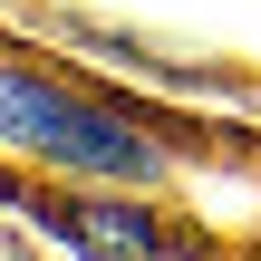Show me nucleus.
I'll use <instances>...</instances> for the list:
<instances>
[{"instance_id":"f257e3e1","label":"nucleus","mask_w":261,"mask_h":261,"mask_svg":"<svg viewBox=\"0 0 261 261\" xmlns=\"http://www.w3.org/2000/svg\"><path fill=\"white\" fill-rule=\"evenodd\" d=\"M0 116H10V126H29V136H48V145H68V155H87V165H116V136H107V126H77L58 97L0 87Z\"/></svg>"}]
</instances>
